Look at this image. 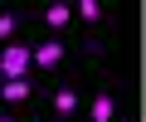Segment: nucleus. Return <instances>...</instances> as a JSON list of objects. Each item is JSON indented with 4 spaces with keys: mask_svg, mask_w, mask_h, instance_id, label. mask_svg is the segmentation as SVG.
<instances>
[{
    "mask_svg": "<svg viewBox=\"0 0 146 122\" xmlns=\"http://www.w3.org/2000/svg\"><path fill=\"white\" fill-rule=\"evenodd\" d=\"M44 20H49V29H63V25L73 20V5H63V0H54V5H44Z\"/></svg>",
    "mask_w": 146,
    "mask_h": 122,
    "instance_id": "nucleus-4",
    "label": "nucleus"
},
{
    "mask_svg": "<svg viewBox=\"0 0 146 122\" xmlns=\"http://www.w3.org/2000/svg\"><path fill=\"white\" fill-rule=\"evenodd\" d=\"M15 29H20V15L15 10H0V39H10Z\"/></svg>",
    "mask_w": 146,
    "mask_h": 122,
    "instance_id": "nucleus-8",
    "label": "nucleus"
},
{
    "mask_svg": "<svg viewBox=\"0 0 146 122\" xmlns=\"http://www.w3.org/2000/svg\"><path fill=\"white\" fill-rule=\"evenodd\" d=\"M0 122H15V117H0Z\"/></svg>",
    "mask_w": 146,
    "mask_h": 122,
    "instance_id": "nucleus-9",
    "label": "nucleus"
},
{
    "mask_svg": "<svg viewBox=\"0 0 146 122\" xmlns=\"http://www.w3.org/2000/svg\"><path fill=\"white\" fill-rule=\"evenodd\" d=\"M54 112H58V117L78 112V93H73V88H58V93H54Z\"/></svg>",
    "mask_w": 146,
    "mask_h": 122,
    "instance_id": "nucleus-5",
    "label": "nucleus"
},
{
    "mask_svg": "<svg viewBox=\"0 0 146 122\" xmlns=\"http://www.w3.org/2000/svg\"><path fill=\"white\" fill-rule=\"evenodd\" d=\"M73 15H78V20H102V5H98V0H78Z\"/></svg>",
    "mask_w": 146,
    "mask_h": 122,
    "instance_id": "nucleus-7",
    "label": "nucleus"
},
{
    "mask_svg": "<svg viewBox=\"0 0 146 122\" xmlns=\"http://www.w3.org/2000/svg\"><path fill=\"white\" fill-rule=\"evenodd\" d=\"M112 112H117L112 93H98V98H93V122H112Z\"/></svg>",
    "mask_w": 146,
    "mask_h": 122,
    "instance_id": "nucleus-6",
    "label": "nucleus"
},
{
    "mask_svg": "<svg viewBox=\"0 0 146 122\" xmlns=\"http://www.w3.org/2000/svg\"><path fill=\"white\" fill-rule=\"evenodd\" d=\"M0 98H5V103H25L29 98V78H5V83H0Z\"/></svg>",
    "mask_w": 146,
    "mask_h": 122,
    "instance_id": "nucleus-3",
    "label": "nucleus"
},
{
    "mask_svg": "<svg viewBox=\"0 0 146 122\" xmlns=\"http://www.w3.org/2000/svg\"><path fill=\"white\" fill-rule=\"evenodd\" d=\"M58 59H63V44H58V39H49V44L29 49V64H39V69H54Z\"/></svg>",
    "mask_w": 146,
    "mask_h": 122,
    "instance_id": "nucleus-2",
    "label": "nucleus"
},
{
    "mask_svg": "<svg viewBox=\"0 0 146 122\" xmlns=\"http://www.w3.org/2000/svg\"><path fill=\"white\" fill-rule=\"evenodd\" d=\"M29 44H5L0 49V78H29Z\"/></svg>",
    "mask_w": 146,
    "mask_h": 122,
    "instance_id": "nucleus-1",
    "label": "nucleus"
}]
</instances>
